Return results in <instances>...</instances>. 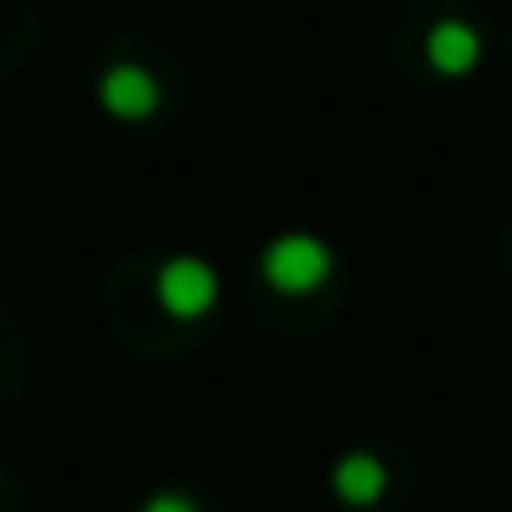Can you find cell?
Listing matches in <instances>:
<instances>
[{
  "label": "cell",
  "instance_id": "2",
  "mask_svg": "<svg viewBox=\"0 0 512 512\" xmlns=\"http://www.w3.org/2000/svg\"><path fill=\"white\" fill-rule=\"evenodd\" d=\"M221 297V277L211 262H201V256H171V262H161L156 272V302L176 317V322H196L216 307Z\"/></svg>",
  "mask_w": 512,
  "mask_h": 512
},
{
  "label": "cell",
  "instance_id": "3",
  "mask_svg": "<svg viewBox=\"0 0 512 512\" xmlns=\"http://www.w3.org/2000/svg\"><path fill=\"white\" fill-rule=\"evenodd\" d=\"M106 116L116 121H146L156 106H161V86L146 66H131V61H116L101 71V86H96Z\"/></svg>",
  "mask_w": 512,
  "mask_h": 512
},
{
  "label": "cell",
  "instance_id": "5",
  "mask_svg": "<svg viewBox=\"0 0 512 512\" xmlns=\"http://www.w3.org/2000/svg\"><path fill=\"white\" fill-rule=\"evenodd\" d=\"M332 492L347 507H377L387 497V462L372 452H347L332 467Z\"/></svg>",
  "mask_w": 512,
  "mask_h": 512
},
{
  "label": "cell",
  "instance_id": "6",
  "mask_svg": "<svg viewBox=\"0 0 512 512\" xmlns=\"http://www.w3.org/2000/svg\"><path fill=\"white\" fill-rule=\"evenodd\" d=\"M141 512H201L186 492H151L146 502H141Z\"/></svg>",
  "mask_w": 512,
  "mask_h": 512
},
{
  "label": "cell",
  "instance_id": "1",
  "mask_svg": "<svg viewBox=\"0 0 512 512\" xmlns=\"http://www.w3.org/2000/svg\"><path fill=\"white\" fill-rule=\"evenodd\" d=\"M332 246L312 231H287V236H272L267 251H262V277L272 292L282 297H312L317 287H327L332 277Z\"/></svg>",
  "mask_w": 512,
  "mask_h": 512
},
{
  "label": "cell",
  "instance_id": "4",
  "mask_svg": "<svg viewBox=\"0 0 512 512\" xmlns=\"http://www.w3.org/2000/svg\"><path fill=\"white\" fill-rule=\"evenodd\" d=\"M482 61V36L467 21H437L427 31V66L437 76H467Z\"/></svg>",
  "mask_w": 512,
  "mask_h": 512
}]
</instances>
